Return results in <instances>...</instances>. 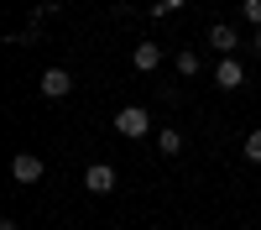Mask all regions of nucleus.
Here are the masks:
<instances>
[{
	"mask_svg": "<svg viewBox=\"0 0 261 230\" xmlns=\"http://www.w3.org/2000/svg\"><path fill=\"white\" fill-rule=\"evenodd\" d=\"M241 21H251V27L261 32V0H241Z\"/></svg>",
	"mask_w": 261,
	"mask_h": 230,
	"instance_id": "9",
	"label": "nucleus"
},
{
	"mask_svg": "<svg viewBox=\"0 0 261 230\" xmlns=\"http://www.w3.org/2000/svg\"><path fill=\"white\" fill-rule=\"evenodd\" d=\"M157 152H162V157H178V152H183V136L172 131V125H162V131H157Z\"/></svg>",
	"mask_w": 261,
	"mask_h": 230,
	"instance_id": "7",
	"label": "nucleus"
},
{
	"mask_svg": "<svg viewBox=\"0 0 261 230\" xmlns=\"http://www.w3.org/2000/svg\"><path fill=\"white\" fill-rule=\"evenodd\" d=\"M178 73H183V79L199 73V53H178Z\"/></svg>",
	"mask_w": 261,
	"mask_h": 230,
	"instance_id": "10",
	"label": "nucleus"
},
{
	"mask_svg": "<svg viewBox=\"0 0 261 230\" xmlns=\"http://www.w3.org/2000/svg\"><path fill=\"white\" fill-rule=\"evenodd\" d=\"M42 94H47V99H68L73 94V73L68 68H47V73H42Z\"/></svg>",
	"mask_w": 261,
	"mask_h": 230,
	"instance_id": "3",
	"label": "nucleus"
},
{
	"mask_svg": "<svg viewBox=\"0 0 261 230\" xmlns=\"http://www.w3.org/2000/svg\"><path fill=\"white\" fill-rule=\"evenodd\" d=\"M130 63H136V73H151V68H157V63H162V53H157V42H141V47L130 53Z\"/></svg>",
	"mask_w": 261,
	"mask_h": 230,
	"instance_id": "6",
	"label": "nucleus"
},
{
	"mask_svg": "<svg viewBox=\"0 0 261 230\" xmlns=\"http://www.w3.org/2000/svg\"><path fill=\"white\" fill-rule=\"evenodd\" d=\"M256 53H261V32H256Z\"/></svg>",
	"mask_w": 261,
	"mask_h": 230,
	"instance_id": "14",
	"label": "nucleus"
},
{
	"mask_svg": "<svg viewBox=\"0 0 261 230\" xmlns=\"http://www.w3.org/2000/svg\"><path fill=\"white\" fill-rule=\"evenodd\" d=\"M11 178H16V183H37V178H42V157H32V152H21V157L11 162Z\"/></svg>",
	"mask_w": 261,
	"mask_h": 230,
	"instance_id": "5",
	"label": "nucleus"
},
{
	"mask_svg": "<svg viewBox=\"0 0 261 230\" xmlns=\"http://www.w3.org/2000/svg\"><path fill=\"white\" fill-rule=\"evenodd\" d=\"M246 157H251V162H261V125L246 136Z\"/></svg>",
	"mask_w": 261,
	"mask_h": 230,
	"instance_id": "11",
	"label": "nucleus"
},
{
	"mask_svg": "<svg viewBox=\"0 0 261 230\" xmlns=\"http://www.w3.org/2000/svg\"><path fill=\"white\" fill-rule=\"evenodd\" d=\"M115 131L136 141V136H146V131H151V115L141 110V105H120V110H115Z\"/></svg>",
	"mask_w": 261,
	"mask_h": 230,
	"instance_id": "1",
	"label": "nucleus"
},
{
	"mask_svg": "<svg viewBox=\"0 0 261 230\" xmlns=\"http://www.w3.org/2000/svg\"><path fill=\"white\" fill-rule=\"evenodd\" d=\"M178 6H188V0H157V6H151V16H167V11H178Z\"/></svg>",
	"mask_w": 261,
	"mask_h": 230,
	"instance_id": "12",
	"label": "nucleus"
},
{
	"mask_svg": "<svg viewBox=\"0 0 261 230\" xmlns=\"http://www.w3.org/2000/svg\"><path fill=\"white\" fill-rule=\"evenodd\" d=\"M84 188H89V194H115V167L110 162H94L89 173H84Z\"/></svg>",
	"mask_w": 261,
	"mask_h": 230,
	"instance_id": "4",
	"label": "nucleus"
},
{
	"mask_svg": "<svg viewBox=\"0 0 261 230\" xmlns=\"http://www.w3.org/2000/svg\"><path fill=\"white\" fill-rule=\"evenodd\" d=\"M214 84H220V89H241L246 84V63L241 58H220L214 63Z\"/></svg>",
	"mask_w": 261,
	"mask_h": 230,
	"instance_id": "2",
	"label": "nucleus"
},
{
	"mask_svg": "<svg viewBox=\"0 0 261 230\" xmlns=\"http://www.w3.org/2000/svg\"><path fill=\"white\" fill-rule=\"evenodd\" d=\"M0 230H21V225H16V220H6V225H0Z\"/></svg>",
	"mask_w": 261,
	"mask_h": 230,
	"instance_id": "13",
	"label": "nucleus"
},
{
	"mask_svg": "<svg viewBox=\"0 0 261 230\" xmlns=\"http://www.w3.org/2000/svg\"><path fill=\"white\" fill-rule=\"evenodd\" d=\"M209 42H214L220 53H235V42H241V37H235V27H225V21H220V27H209Z\"/></svg>",
	"mask_w": 261,
	"mask_h": 230,
	"instance_id": "8",
	"label": "nucleus"
}]
</instances>
